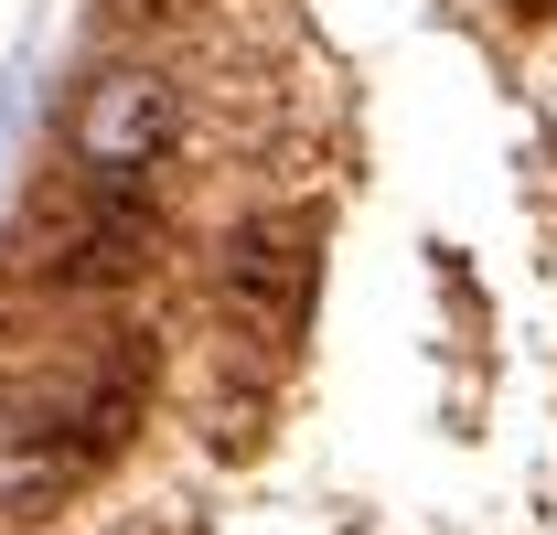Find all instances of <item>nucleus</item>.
Masks as SVG:
<instances>
[{"label": "nucleus", "mask_w": 557, "mask_h": 535, "mask_svg": "<svg viewBox=\"0 0 557 535\" xmlns=\"http://www.w3.org/2000/svg\"><path fill=\"white\" fill-rule=\"evenodd\" d=\"M183 139V97L161 65H97L65 97V172L86 194H139Z\"/></svg>", "instance_id": "obj_1"}, {"label": "nucleus", "mask_w": 557, "mask_h": 535, "mask_svg": "<svg viewBox=\"0 0 557 535\" xmlns=\"http://www.w3.org/2000/svg\"><path fill=\"white\" fill-rule=\"evenodd\" d=\"M86 471H97V461H86V439L65 428L54 386L0 397V525H44L75 482H86Z\"/></svg>", "instance_id": "obj_2"}, {"label": "nucleus", "mask_w": 557, "mask_h": 535, "mask_svg": "<svg viewBox=\"0 0 557 535\" xmlns=\"http://www.w3.org/2000/svg\"><path fill=\"white\" fill-rule=\"evenodd\" d=\"M225 300H236L247 322L289 333V322L311 311V236H300V225H278V214L236 225V247H225Z\"/></svg>", "instance_id": "obj_3"}]
</instances>
